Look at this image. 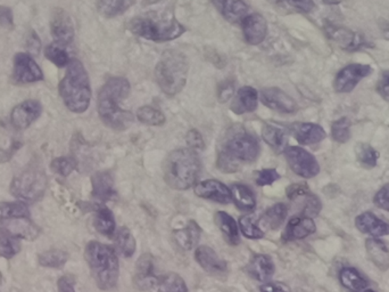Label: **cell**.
Returning a JSON list of instances; mask_svg holds the SVG:
<instances>
[{"label": "cell", "mask_w": 389, "mask_h": 292, "mask_svg": "<svg viewBox=\"0 0 389 292\" xmlns=\"http://www.w3.org/2000/svg\"><path fill=\"white\" fill-rule=\"evenodd\" d=\"M157 277L154 272V259L151 255L145 253L137 260L135 271V283L140 290L153 289L156 283Z\"/></svg>", "instance_id": "23"}, {"label": "cell", "mask_w": 389, "mask_h": 292, "mask_svg": "<svg viewBox=\"0 0 389 292\" xmlns=\"http://www.w3.org/2000/svg\"><path fill=\"white\" fill-rule=\"evenodd\" d=\"M279 178H280V175L275 169H263V171H257L255 182L259 186L272 185Z\"/></svg>", "instance_id": "50"}, {"label": "cell", "mask_w": 389, "mask_h": 292, "mask_svg": "<svg viewBox=\"0 0 389 292\" xmlns=\"http://www.w3.org/2000/svg\"><path fill=\"white\" fill-rule=\"evenodd\" d=\"M22 143L21 142H16L14 140L12 145L9 146L8 149H0V164H6L11 159L13 158V155L15 154L18 150L21 149Z\"/></svg>", "instance_id": "57"}, {"label": "cell", "mask_w": 389, "mask_h": 292, "mask_svg": "<svg viewBox=\"0 0 389 292\" xmlns=\"http://www.w3.org/2000/svg\"><path fill=\"white\" fill-rule=\"evenodd\" d=\"M261 292H290L288 286L281 282H266L259 286Z\"/></svg>", "instance_id": "58"}, {"label": "cell", "mask_w": 389, "mask_h": 292, "mask_svg": "<svg viewBox=\"0 0 389 292\" xmlns=\"http://www.w3.org/2000/svg\"><path fill=\"white\" fill-rule=\"evenodd\" d=\"M58 292H76V280L71 275H64L57 282Z\"/></svg>", "instance_id": "55"}, {"label": "cell", "mask_w": 389, "mask_h": 292, "mask_svg": "<svg viewBox=\"0 0 389 292\" xmlns=\"http://www.w3.org/2000/svg\"><path fill=\"white\" fill-rule=\"evenodd\" d=\"M50 32L55 44L63 47L72 44L74 39V25L69 13L62 8L55 9L50 21Z\"/></svg>", "instance_id": "13"}, {"label": "cell", "mask_w": 389, "mask_h": 292, "mask_svg": "<svg viewBox=\"0 0 389 292\" xmlns=\"http://www.w3.org/2000/svg\"><path fill=\"white\" fill-rule=\"evenodd\" d=\"M233 86L231 84H224L222 88L219 91V96H220L221 102H226L230 98H233Z\"/></svg>", "instance_id": "60"}, {"label": "cell", "mask_w": 389, "mask_h": 292, "mask_svg": "<svg viewBox=\"0 0 389 292\" xmlns=\"http://www.w3.org/2000/svg\"><path fill=\"white\" fill-rule=\"evenodd\" d=\"M292 6L295 8L302 11V12L308 13L311 12L314 8V0H287Z\"/></svg>", "instance_id": "59"}, {"label": "cell", "mask_w": 389, "mask_h": 292, "mask_svg": "<svg viewBox=\"0 0 389 292\" xmlns=\"http://www.w3.org/2000/svg\"><path fill=\"white\" fill-rule=\"evenodd\" d=\"M222 153L237 162H253L259 158V143L257 137L244 129L233 131L224 143Z\"/></svg>", "instance_id": "8"}, {"label": "cell", "mask_w": 389, "mask_h": 292, "mask_svg": "<svg viewBox=\"0 0 389 292\" xmlns=\"http://www.w3.org/2000/svg\"><path fill=\"white\" fill-rule=\"evenodd\" d=\"M162 0H144V5L145 6H151V5H154V4L160 3Z\"/></svg>", "instance_id": "63"}, {"label": "cell", "mask_w": 389, "mask_h": 292, "mask_svg": "<svg viewBox=\"0 0 389 292\" xmlns=\"http://www.w3.org/2000/svg\"><path fill=\"white\" fill-rule=\"evenodd\" d=\"M195 259L199 266L212 275L226 273L228 264L217 255L214 250L207 246H200L195 251Z\"/></svg>", "instance_id": "22"}, {"label": "cell", "mask_w": 389, "mask_h": 292, "mask_svg": "<svg viewBox=\"0 0 389 292\" xmlns=\"http://www.w3.org/2000/svg\"><path fill=\"white\" fill-rule=\"evenodd\" d=\"M47 177L40 168L30 167L14 177L11 182V193L18 200L38 201L45 194Z\"/></svg>", "instance_id": "7"}, {"label": "cell", "mask_w": 389, "mask_h": 292, "mask_svg": "<svg viewBox=\"0 0 389 292\" xmlns=\"http://www.w3.org/2000/svg\"><path fill=\"white\" fill-rule=\"evenodd\" d=\"M94 225L97 232L105 237H112L115 233L114 215L109 208L102 204L96 208L95 213Z\"/></svg>", "instance_id": "32"}, {"label": "cell", "mask_w": 389, "mask_h": 292, "mask_svg": "<svg viewBox=\"0 0 389 292\" xmlns=\"http://www.w3.org/2000/svg\"><path fill=\"white\" fill-rule=\"evenodd\" d=\"M69 260V253L61 249H50L38 255V263L43 267L62 268Z\"/></svg>", "instance_id": "40"}, {"label": "cell", "mask_w": 389, "mask_h": 292, "mask_svg": "<svg viewBox=\"0 0 389 292\" xmlns=\"http://www.w3.org/2000/svg\"><path fill=\"white\" fill-rule=\"evenodd\" d=\"M186 142H187L189 149L193 150L195 152H199V151L205 149V143H204L203 136L196 129H191V131H188L187 135H186Z\"/></svg>", "instance_id": "51"}, {"label": "cell", "mask_w": 389, "mask_h": 292, "mask_svg": "<svg viewBox=\"0 0 389 292\" xmlns=\"http://www.w3.org/2000/svg\"><path fill=\"white\" fill-rule=\"evenodd\" d=\"M341 284L350 292H361L368 286V282L357 270L353 267H345L339 273Z\"/></svg>", "instance_id": "36"}, {"label": "cell", "mask_w": 389, "mask_h": 292, "mask_svg": "<svg viewBox=\"0 0 389 292\" xmlns=\"http://www.w3.org/2000/svg\"><path fill=\"white\" fill-rule=\"evenodd\" d=\"M154 288L157 292H188L184 279L172 272L157 277Z\"/></svg>", "instance_id": "35"}, {"label": "cell", "mask_w": 389, "mask_h": 292, "mask_svg": "<svg viewBox=\"0 0 389 292\" xmlns=\"http://www.w3.org/2000/svg\"><path fill=\"white\" fill-rule=\"evenodd\" d=\"M41 40L36 31L31 30L25 36V47H27V54L31 56H38L41 52Z\"/></svg>", "instance_id": "49"}, {"label": "cell", "mask_w": 389, "mask_h": 292, "mask_svg": "<svg viewBox=\"0 0 389 292\" xmlns=\"http://www.w3.org/2000/svg\"><path fill=\"white\" fill-rule=\"evenodd\" d=\"M321 209H322V204H321L320 199L318 198L317 195L310 193L305 197L304 207H303L301 215L313 218L319 215Z\"/></svg>", "instance_id": "48"}, {"label": "cell", "mask_w": 389, "mask_h": 292, "mask_svg": "<svg viewBox=\"0 0 389 292\" xmlns=\"http://www.w3.org/2000/svg\"><path fill=\"white\" fill-rule=\"evenodd\" d=\"M262 138L275 152H284L287 149L288 138L286 131L281 128L272 125L264 126L262 129Z\"/></svg>", "instance_id": "34"}, {"label": "cell", "mask_w": 389, "mask_h": 292, "mask_svg": "<svg viewBox=\"0 0 389 292\" xmlns=\"http://www.w3.org/2000/svg\"><path fill=\"white\" fill-rule=\"evenodd\" d=\"M355 153L357 161L362 167L371 169L377 166L379 152L376 151L371 145L365 143L357 144L355 147Z\"/></svg>", "instance_id": "42"}, {"label": "cell", "mask_w": 389, "mask_h": 292, "mask_svg": "<svg viewBox=\"0 0 389 292\" xmlns=\"http://www.w3.org/2000/svg\"><path fill=\"white\" fill-rule=\"evenodd\" d=\"M245 39L251 45H259L268 34V22L259 13L247 15L242 22Z\"/></svg>", "instance_id": "18"}, {"label": "cell", "mask_w": 389, "mask_h": 292, "mask_svg": "<svg viewBox=\"0 0 389 292\" xmlns=\"http://www.w3.org/2000/svg\"><path fill=\"white\" fill-rule=\"evenodd\" d=\"M246 271L255 280L266 282L275 274V264L266 255H255L248 263Z\"/></svg>", "instance_id": "27"}, {"label": "cell", "mask_w": 389, "mask_h": 292, "mask_svg": "<svg viewBox=\"0 0 389 292\" xmlns=\"http://www.w3.org/2000/svg\"><path fill=\"white\" fill-rule=\"evenodd\" d=\"M326 31L329 38L347 52H355L364 47H371L363 34H356L347 27L328 25Z\"/></svg>", "instance_id": "12"}, {"label": "cell", "mask_w": 389, "mask_h": 292, "mask_svg": "<svg viewBox=\"0 0 389 292\" xmlns=\"http://www.w3.org/2000/svg\"><path fill=\"white\" fill-rule=\"evenodd\" d=\"M377 91L383 100L389 102V71H385L378 81Z\"/></svg>", "instance_id": "56"}, {"label": "cell", "mask_w": 389, "mask_h": 292, "mask_svg": "<svg viewBox=\"0 0 389 292\" xmlns=\"http://www.w3.org/2000/svg\"><path fill=\"white\" fill-rule=\"evenodd\" d=\"M365 248L370 262L381 271L386 272L389 268V250L386 244L377 237H370L365 241Z\"/></svg>", "instance_id": "28"}, {"label": "cell", "mask_w": 389, "mask_h": 292, "mask_svg": "<svg viewBox=\"0 0 389 292\" xmlns=\"http://www.w3.org/2000/svg\"><path fill=\"white\" fill-rule=\"evenodd\" d=\"M85 258L100 289L111 290L118 284L120 265L113 246L90 241L86 246Z\"/></svg>", "instance_id": "4"}, {"label": "cell", "mask_w": 389, "mask_h": 292, "mask_svg": "<svg viewBox=\"0 0 389 292\" xmlns=\"http://www.w3.org/2000/svg\"><path fill=\"white\" fill-rule=\"evenodd\" d=\"M231 200L235 202L236 207L243 211H253L257 207V199L247 185L236 182L230 187Z\"/></svg>", "instance_id": "30"}, {"label": "cell", "mask_w": 389, "mask_h": 292, "mask_svg": "<svg viewBox=\"0 0 389 292\" xmlns=\"http://www.w3.org/2000/svg\"><path fill=\"white\" fill-rule=\"evenodd\" d=\"M91 185H93V198L103 204L113 200L116 195L113 177L111 176V173L106 171H100L93 175Z\"/></svg>", "instance_id": "25"}, {"label": "cell", "mask_w": 389, "mask_h": 292, "mask_svg": "<svg viewBox=\"0 0 389 292\" xmlns=\"http://www.w3.org/2000/svg\"><path fill=\"white\" fill-rule=\"evenodd\" d=\"M296 140L302 145H311L322 142L327 137V133L321 126L310 122H295L289 127Z\"/></svg>", "instance_id": "19"}, {"label": "cell", "mask_w": 389, "mask_h": 292, "mask_svg": "<svg viewBox=\"0 0 389 292\" xmlns=\"http://www.w3.org/2000/svg\"><path fill=\"white\" fill-rule=\"evenodd\" d=\"M215 223L230 244L238 246L240 244L238 225L229 213H224V211H219L215 213Z\"/></svg>", "instance_id": "31"}, {"label": "cell", "mask_w": 389, "mask_h": 292, "mask_svg": "<svg viewBox=\"0 0 389 292\" xmlns=\"http://www.w3.org/2000/svg\"><path fill=\"white\" fill-rule=\"evenodd\" d=\"M195 194L199 198L215 201L219 204H229L231 201V191L224 182L217 180H206L197 182Z\"/></svg>", "instance_id": "17"}, {"label": "cell", "mask_w": 389, "mask_h": 292, "mask_svg": "<svg viewBox=\"0 0 389 292\" xmlns=\"http://www.w3.org/2000/svg\"><path fill=\"white\" fill-rule=\"evenodd\" d=\"M136 0H97V7L106 18H115L127 12Z\"/></svg>", "instance_id": "37"}, {"label": "cell", "mask_w": 389, "mask_h": 292, "mask_svg": "<svg viewBox=\"0 0 389 292\" xmlns=\"http://www.w3.org/2000/svg\"><path fill=\"white\" fill-rule=\"evenodd\" d=\"M16 217H31L30 210L25 201L0 202V223Z\"/></svg>", "instance_id": "39"}, {"label": "cell", "mask_w": 389, "mask_h": 292, "mask_svg": "<svg viewBox=\"0 0 389 292\" xmlns=\"http://www.w3.org/2000/svg\"><path fill=\"white\" fill-rule=\"evenodd\" d=\"M43 113V105L39 100H27L16 105L11 113V122L18 131L30 127Z\"/></svg>", "instance_id": "14"}, {"label": "cell", "mask_w": 389, "mask_h": 292, "mask_svg": "<svg viewBox=\"0 0 389 292\" xmlns=\"http://www.w3.org/2000/svg\"><path fill=\"white\" fill-rule=\"evenodd\" d=\"M0 27L5 29L14 27V15L12 8L7 6H0Z\"/></svg>", "instance_id": "54"}, {"label": "cell", "mask_w": 389, "mask_h": 292, "mask_svg": "<svg viewBox=\"0 0 389 292\" xmlns=\"http://www.w3.org/2000/svg\"><path fill=\"white\" fill-rule=\"evenodd\" d=\"M284 153L287 164L296 175L303 178H313L320 173V166L315 157L301 146H288Z\"/></svg>", "instance_id": "9"}, {"label": "cell", "mask_w": 389, "mask_h": 292, "mask_svg": "<svg viewBox=\"0 0 389 292\" xmlns=\"http://www.w3.org/2000/svg\"><path fill=\"white\" fill-rule=\"evenodd\" d=\"M257 104H259L257 91L253 87L245 86L239 89L236 98L231 102L230 109L236 114H244V113L254 112L257 109Z\"/></svg>", "instance_id": "26"}, {"label": "cell", "mask_w": 389, "mask_h": 292, "mask_svg": "<svg viewBox=\"0 0 389 292\" xmlns=\"http://www.w3.org/2000/svg\"><path fill=\"white\" fill-rule=\"evenodd\" d=\"M139 121L147 126H163L165 124V116L160 109L151 107H142L137 112Z\"/></svg>", "instance_id": "44"}, {"label": "cell", "mask_w": 389, "mask_h": 292, "mask_svg": "<svg viewBox=\"0 0 389 292\" xmlns=\"http://www.w3.org/2000/svg\"><path fill=\"white\" fill-rule=\"evenodd\" d=\"M0 225L4 231L8 232L13 237L25 240H36L41 233L39 226L32 222L31 217H16L0 223Z\"/></svg>", "instance_id": "16"}, {"label": "cell", "mask_w": 389, "mask_h": 292, "mask_svg": "<svg viewBox=\"0 0 389 292\" xmlns=\"http://www.w3.org/2000/svg\"><path fill=\"white\" fill-rule=\"evenodd\" d=\"M355 226L361 233L374 237L389 234V223L379 218L371 211H365L356 217Z\"/></svg>", "instance_id": "21"}, {"label": "cell", "mask_w": 389, "mask_h": 292, "mask_svg": "<svg viewBox=\"0 0 389 292\" xmlns=\"http://www.w3.org/2000/svg\"><path fill=\"white\" fill-rule=\"evenodd\" d=\"M383 36H385L387 40H389V22L383 27Z\"/></svg>", "instance_id": "61"}, {"label": "cell", "mask_w": 389, "mask_h": 292, "mask_svg": "<svg viewBox=\"0 0 389 292\" xmlns=\"http://www.w3.org/2000/svg\"><path fill=\"white\" fill-rule=\"evenodd\" d=\"M202 164L197 152L191 149L175 150L166 157L163 173L166 184L172 189H191L198 180Z\"/></svg>", "instance_id": "3"}, {"label": "cell", "mask_w": 389, "mask_h": 292, "mask_svg": "<svg viewBox=\"0 0 389 292\" xmlns=\"http://www.w3.org/2000/svg\"><path fill=\"white\" fill-rule=\"evenodd\" d=\"M130 91L129 81L121 77L111 78L100 88L97 107L102 121L107 127L124 131L132 124V113L120 107L122 100L129 96Z\"/></svg>", "instance_id": "1"}, {"label": "cell", "mask_w": 389, "mask_h": 292, "mask_svg": "<svg viewBox=\"0 0 389 292\" xmlns=\"http://www.w3.org/2000/svg\"><path fill=\"white\" fill-rule=\"evenodd\" d=\"M372 72L374 69L368 64H350L337 73L334 88L337 93H350L361 80L370 76Z\"/></svg>", "instance_id": "11"}, {"label": "cell", "mask_w": 389, "mask_h": 292, "mask_svg": "<svg viewBox=\"0 0 389 292\" xmlns=\"http://www.w3.org/2000/svg\"><path fill=\"white\" fill-rule=\"evenodd\" d=\"M200 234H202V230L199 227L198 224L191 220L184 227L175 230L173 237H175V242L182 249L191 250L198 244Z\"/></svg>", "instance_id": "29"}, {"label": "cell", "mask_w": 389, "mask_h": 292, "mask_svg": "<svg viewBox=\"0 0 389 292\" xmlns=\"http://www.w3.org/2000/svg\"><path fill=\"white\" fill-rule=\"evenodd\" d=\"M129 30L136 36L156 43L175 40L184 34L186 27L177 18H168L157 13L136 16L129 22Z\"/></svg>", "instance_id": "5"}, {"label": "cell", "mask_w": 389, "mask_h": 292, "mask_svg": "<svg viewBox=\"0 0 389 292\" xmlns=\"http://www.w3.org/2000/svg\"><path fill=\"white\" fill-rule=\"evenodd\" d=\"M45 79L43 70L36 63L34 58L27 53H18L14 56L12 80L18 85L34 84Z\"/></svg>", "instance_id": "10"}, {"label": "cell", "mask_w": 389, "mask_h": 292, "mask_svg": "<svg viewBox=\"0 0 389 292\" xmlns=\"http://www.w3.org/2000/svg\"><path fill=\"white\" fill-rule=\"evenodd\" d=\"M58 91L65 107L74 113H83L90 105V80L81 62L73 58L67 65V73L60 82Z\"/></svg>", "instance_id": "2"}, {"label": "cell", "mask_w": 389, "mask_h": 292, "mask_svg": "<svg viewBox=\"0 0 389 292\" xmlns=\"http://www.w3.org/2000/svg\"><path fill=\"white\" fill-rule=\"evenodd\" d=\"M188 70L189 62L186 55L177 51L164 53L155 69L157 84L166 95H177L187 82Z\"/></svg>", "instance_id": "6"}, {"label": "cell", "mask_w": 389, "mask_h": 292, "mask_svg": "<svg viewBox=\"0 0 389 292\" xmlns=\"http://www.w3.org/2000/svg\"><path fill=\"white\" fill-rule=\"evenodd\" d=\"M21 242L18 237L9 234L8 232L0 230V257L11 259L21 251Z\"/></svg>", "instance_id": "41"}, {"label": "cell", "mask_w": 389, "mask_h": 292, "mask_svg": "<svg viewBox=\"0 0 389 292\" xmlns=\"http://www.w3.org/2000/svg\"><path fill=\"white\" fill-rule=\"evenodd\" d=\"M76 160L72 157H60L55 158L50 164V169L60 176L67 177L76 168Z\"/></svg>", "instance_id": "47"}, {"label": "cell", "mask_w": 389, "mask_h": 292, "mask_svg": "<svg viewBox=\"0 0 389 292\" xmlns=\"http://www.w3.org/2000/svg\"><path fill=\"white\" fill-rule=\"evenodd\" d=\"M363 292H377V291H374V290H372V289H368V290H364V291Z\"/></svg>", "instance_id": "64"}, {"label": "cell", "mask_w": 389, "mask_h": 292, "mask_svg": "<svg viewBox=\"0 0 389 292\" xmlns=\"http://www.w3.org/2000/svg\"><path fill=\"white\" fill-rule=\"evenodd\" d=\"M310 187L304 182H296L288 186L286 190L287 198L289 200H296V199L302 198L310 194Z\"/></svg>", "instance_id": "52"}, {"label": "cell", "mask_w": 389, "mask_h": 292, "mask_svg": "<svg viewBox=\"0 0 389 292\" xmlns=\"http://www.w3.org/2000/svg\"><path fill=\"white\" fill-rule=\"evenodd\" d=\"M374 202L378 208L389 211V182L383 185L377 194L374 195Z\"/></svg>", "instance_id": "53"}, {"label": "cell", "mask_w": 389, "mask_h": 292, "mask_svg": "<svg viewBox=\"0 0 389 292\" xmlns=\"http://www.w3.org/2000/svg\"><path fill=\"white\" fill-rule=\"evenodd\" d=\"M115 246L118 253H121L125 258L132 257L136 253V239L133 237L132 233L129 228L121 227L115 235Z\"/></svg>", "instance_id": "38"}, {"label": "cell", "mask_w": 389, "mask_h": 292, "mask_svg": "<svg viewBox=\"0 0 389 292\" xmlns=\"http://www.w3.org/2000/svg\"><path fill=\"white\" fill-rule=\"evenodd\" d=\"M45 55L49 61L54 63L58 67H67L69 62H71V58H69V54L65 51V47L57 45V44L54 43L47 46L45 48Z\"/></svg>", "instance_id": "43"}, {"label": "cell", "mask_w": 389, "mask_h": 292, "mask_svg": "<svg viewBox=\"0 0 389 292\" xmlns=\"http://www.w3.org/2000/svg\"><path fill=\"white\" fill-rule=\"evenodd\" d=\"M322 1L327 4V5H338V4H341L343 0H322Z\"/></svg>", "instance_id": "62"}, {"label": "cell", "mask_w": 389, "mask_h": 292, "mask_svg": "<svg viewBox=\"0 0 389 292\" xmlns=\"http://www.w3.org/2000/svg\"><path fill=\"white\" fill-rule=\"evenodd\" d=\"M287 215H288V208L285 204H273L272 207L268 208L264 211L259 223L262 224L263 227L270 228V230H278L284 224L286 220Z\"/></svg>", "instance_id": "33"}, {"label": "cell", "mask_w": 389, "mask_h": 292, "mask_svg": "<svg viewBox=\"0 0 389 292\" xmlns=\"http://www.w3.org/2000/svg\"><path fill=\"white\" fill-rule=\"evenodd\" d=\"M259 98L266 107L277 112L289 114V113L297 112L299 109V105L295 100L277 87L262 89L259 93Z\"/></svg>", "instance_id": "15"}, {"label": "cell", "mask_w": 389, "mask_h": 292, "mask_svg": "<svg viewBox=\"0 0 389 292\" xmlns=\"http://www.w3.org/2000/svg\"><path fill=\"white\" fill-rule=\"evenodd\" d=\"M315 231H317V226L311 217L299 215V216H294L288 222L282 237L285 241L302 240L315 233Z\"/></svg>", "instance_id": "20"}, {"label": "cell", "mask_w": 389, "mask_h": 292, "mask_svg": "<svg viewBox=\"0 0 389 292\" xmlns=\"http://www.w3.org/2000/svg\"><path fill=\"white\" fill-rule=\"evenodd\" d=\"M239 227L243 234L251 240L262 239L264 232L257 225L252 216H242L239 218Z\"/></svg>", "instance_id": "46"}, {"label": "cell", "mask_w": 389, "mask_h": 292, "mask_svg": "<svg viewBox=\"0 0 389 292\" xmlns=\"http://www.w3.org/2000/svg\"><path fill=\"white\" fill-rule=\"evenodd\" d=\"M332 138L337 143H347L350 140V121L348 118L336 120L332 126Z\"/></svg>", "instance_id": "45"}, {"label": "cell", "mask_w": 389, "mask_h": 292, "mask_svg": "<svg viewBox=\"0 0 389 292\" xmlns=\"http://www.w3.org/2000/svg\"><path fill=\"white\" fill-rule=\"evenodd\" d=\"M215 8L226 21L240 23L248 15V6L244 0H211Z\"/></svg>", "instance_id": "24"}]
</instances>
